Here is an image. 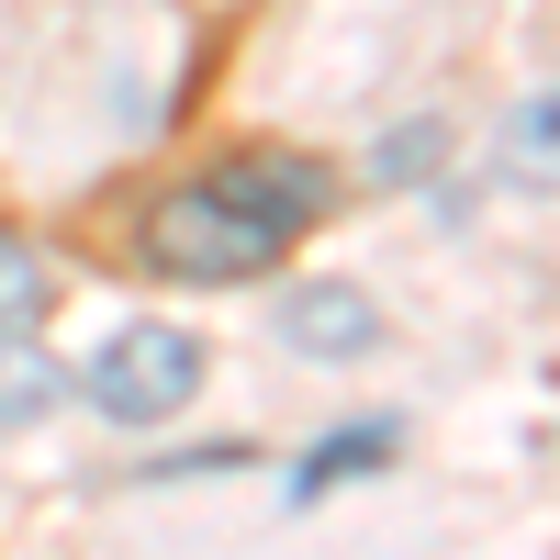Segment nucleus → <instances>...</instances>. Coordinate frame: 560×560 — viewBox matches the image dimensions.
I'll list each match as a JSON object with an SVG mask.
<instances>
[{
  "label": "nucleus",
  "mask_w": 560,
  "mask_h": 560,
  "mask_svg": "<svg viewBox=\"0 0 560 560\" xmlns=\"http://www.w3.org/2000/svg\"><path fill=\"white\" fill-rule=\"evenodd\" d=\"M280 337L303 359H359V348H382V314H370L359 280H303V292H280Z\"/></svg>",
  "instance_id": "7ed1b4c3"
},
{
  "label": "nucleus",
  "mask_w": 560,
  "mask_h": 560,
  "mask_svg": "<svg viewBox=\"0 0 560 560\" xmlns=\"http://www.w3.org/2000/svg\"><path fill=\"white\" fill-rule=\"evenodd\" d=\"M57 393H68V370H57V359H34V348L0 337V438H23L34 415H57Z\"/></svg>",
  "instance_id": "39448f33"
},
{
  "label": "nucleus",
  "mask_w": 560,
  "mask_h": 560,
  "mask_svg": "<svg viewBox=\"0 0 560 560\" xmlns=\"http://www.w3.org/2000/svg\"><path fill=\"white\" fill-rule=\"evenodd\" d=\"M45 292H57V280H45V258H34L23 236H0V337H23V325L45 314Z\"/></svg>",
  "instance_id": "423d86ee"
},
{
  "label": "nucleus",
  "mask_w": 560,
  "mask_h": 560,
  "mask_svg": "<svg viewBox=\"0 0 560 560\" xmlns=\"http://www.w3.org/2000/svg\"><path fill=\"white\" fill-rule=\"evenodd\" d=\"M516 158H527V179H549V102L516 113Z\"/></svg>",
  "instance_id": "6e6552de"
},
{
  "label": "nucleus",
  "mask_w": 560,
  "mask_h": 560,
  "mask_svg": "<svg viewBox=\"0 0 560 560\" xmlns=\"http://www.w3.org/2000/svg\"><path fill=\"white\" fill-rule=\"evenodd\" d=\"M438 158H448V124H393V135H382V158H370V168H382L393 191H415V179H438Z\"/></svg>",
  "instance_id": "0eeeda50"
},
{
  "label": "nucleus",
  "mask_w": 560,
  "mask_h": 560,
  "mask_svg": "<svg viewBox=\"0 0 560 560\" xmlns=\"http://www.w3.org/2000/svg\"><path fill=\"white\" fill-rule=\"evenodd\" d=\"M393 448H404V427H393V415H370V427H348V438H325V448L303 459V471H292V504H314L325 482H359V471H382Z\"/></svg>",
  "instance_id": "20e7f679"
},
{
  "label": "nucleus",
  "mask_w": 560,
  "mask_h": 560,
  "mask_svg": "<svg viewBox=\"0 0 560 560\" xmlns=\"http://www.w3.org/2000/svg\"><path fill=\"white\" fill-rule=\"evenodd\" d=\"M90 415H113V427H168L179 404L202 393V337L191 325H124V337L79 370Z\"/></svg>",
  "instance_id": "f03ea898"
},
{
  "label": "nucleus",
  "mask_w": 560,
  "mask_h": 560,
  "mask_svg": "<svg viewBox=\"0 0 560 560\" xmlns=\"http://www.w3.org/2000/svg\"><path fill=\"white\" fill-rule=\"evenodd\" d=\"M337 202V168H314V158H236V168H202V179H179V191L158 202L147 224V258L168 280H202V292H224V280H258L292 258V236Z\"/></svg>",
  "instance_id": "f257e3e1"
}]
</instances>
